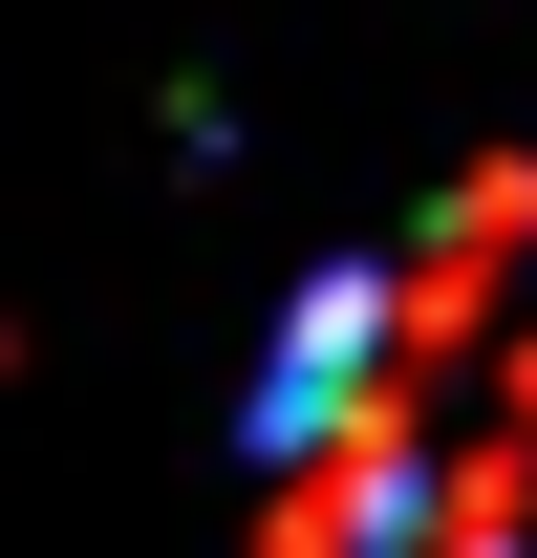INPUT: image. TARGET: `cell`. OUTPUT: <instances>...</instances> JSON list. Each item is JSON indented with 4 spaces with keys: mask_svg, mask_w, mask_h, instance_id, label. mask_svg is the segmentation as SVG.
<instances>
[{
    "mask_svg": "<svg viewBox=\"0 0 537 558\" xmlns=\"http://www.w3.org/2000/svg\"><path fill=\"white\" fill-rule=\"evenodd\" d=\"M259 494L301 537H537V172H473L408 258L301 301Z\"/></svg>",
    "mask_w": 537,
    "mask_h": 558,
    "instance_id": "6da1fadb",
    "label": "cell"
}]
</instances>
